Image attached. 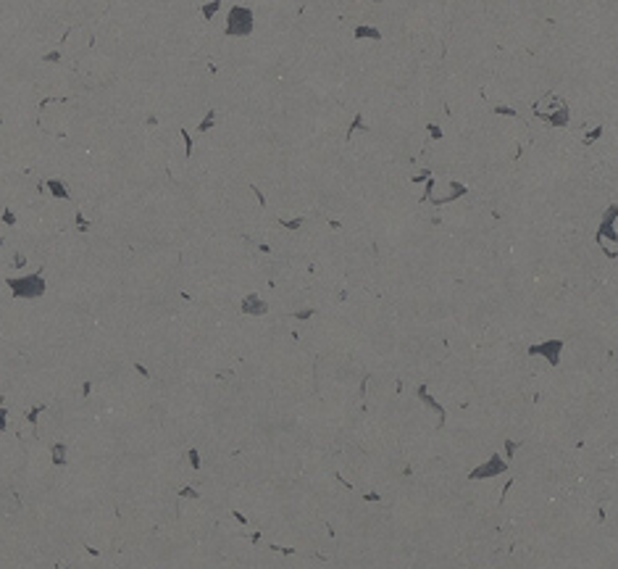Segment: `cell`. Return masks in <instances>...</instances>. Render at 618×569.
<instances>
[{"mask_svg":"<svg viewBox=\"0 0 618 569\" xmlns=\"http://www.w3.org/2000/svg\"><path fill=\"white\" fill-rule=\"evenodd\" d=\"M255 27V19H253V11L245 8V5H234L229 8V16H226L224 32L229 37H247Z\"/></svg>","mask_w":618,"mask_h":569,"instance_id":"1","label":"cell"},{"mask_svg":"<svg viewBox=\"0 0 618 569\" xmlns=\"http://www.w3.org/2000/svg\"><path fill=\"white\" fill-rule=\"evenodd\" d=\"M561 351H563V342L561 340H547V342H539V345L531 348V353L545 356L550 364H558V361H561Z\"/></svg>","mask_w":618,"mask_h":569,"instance_id":"2","label":"cell"},{"mask_svg":"<svg viewBox=\"0 0 618 569\" xmlns=\"http://www.w3.org/2000/svg\"><path fill=\"white\" fill-rule=\"evenodd\" d=\"M508 467H505V461L500 458L497 454H494L490 461L484 464L481 469H476V472H471V477H492V474H500V472H505Z\"/></svg>","mask_w":618,"mask_h":569,"instance_id":"3","label":"cell"},{"mask_svg":"<svg viewBox=\"0 0 618 569\" xmlns=\"http://www.w3.org/2000/svg\"><path fill=\"white\" fill-rule=\"evenodd\" d=\"M242 311L250 314V316H261V314L269 311V306H266V301H261L258 295H247V298L242 301Z\"/></svg>","mask_w":618,"mask_h":569,"instance_id":"4","label":"cell"},{"mask_svg":"<svg viewBox=\"0 0 618 569\" xmlns=\"http://www.w3.org/2000/svg\"><path fill=\"white\" fill-rule=\"evenodd\" d=\"M542 119H547L552 127H565V124L571 121V116H568V106L563 103V106H558L552 114H542Z\"/></svg>","mask_w":618,"mask_h":569,"instance_id":"5","label":"cell"},{"mask_svg":"<svg viewBox=\"0 0 618 569\" xmlns=\"http://www.w3.org/2000/svg\"><path fill=\"white\" fill-rule=\"evenodd\" d=\"M355 37H358V40H382V32L376 27H366V24H361V27H355Z\"/></svg>","mask_w":618,"mask_h":569,"instance_id":"6","label":"cell"},{"mask_svg":"<svg viewBox=\"0 0 618 569\" xmlns=\"http://www.w3.org/2000/svg\"><path fill=\"white\" fill-rule=\"evenodd\" d=\"M221 5H224V0H211V3H203V19H213Z\"/></svg>","mask_w":618,"mask_h":569,"instance_id":"7","label":"cell"},{"mask_svg":"<svg viewBox=\"0 0 618 569\" xmlns=\"http://www.w3.org/2000/svg\"><path fill=\"white\" fill-rule=\"evenodd\" d=\"M213 119H216V116H213V114H208V116H205V121H200V127H198V129H200V132H205V129H211L213 124H216V121H213Z\"/></svg>","mask_w":618,"mask_h":569,"instance_id":"8","label":"cell"},{"mask_svg":"<svg viewBox=\"0 0 618 569\" xmlns=\"http://www.w3.org/2000/svg\"><path fill=\"white\" fill-rule=\"evenodd\" d=\"M497 114H505V116H516V111H513V108H508V106H497Z\"/></svg>","mask_w":618,"mask_h":569,"instance_id":"9","label":"cell"}]
</instances>
